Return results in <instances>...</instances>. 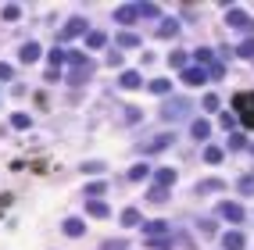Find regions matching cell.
<instances>
[{
	"mask_svg": "<svg viewBox=\"0 0 254 250\" xmlns=\"http://www.w3.org/2000/svg\"><path fill=\"white\" fill-rule=\"evenodd\" d=\"M226 25H233V29H251V15H247V11H240V7H229V11H226Z\"/></svg>",
	"mask_w": 254,
	"mask_h": 250,
	"instance_id": "6da1fadb",
	"label": "cell"
},
{
	"mask_svg": "<svg viewBox=\"0 0 254 250\" xmlns=\"http://www.w3.org/2000/svg\"><path fill=\"white\" fill-rule=\"evenodd\" d=\"M218 214H222L226 222H244V208H240V204H218Z\"/></svg>",
	"mask_w": 254,
	"mask_h": 250,
	"instance_id": "7a4b0ae2",
	"label": "cell"
},
{
	"mask_svg": "<svg viewBox=\"0 0 254 250\" xmlns=\"http://www.w3.org/2000/svg\"><path fill=\"white\" fill-rule=\"evenodd\" d=\"M118 86H122V89H140V86H143V75H140V72H122V75H118Z\"/></svg>",
	"mask_w": 254,
	"mask_h": 250,
	"instance_id": "3957f363",
	"label": "cell"
},
{
	"mask_svg": "<svg viewBox=\"0 0 254 250\" xmlns=\"http://www.w3.org/2000/svg\"><path fill=\"white\" fill-rule=\"evenodd\" d=\"M204 72H201V68H183V83H186V86H204Z\"/></svg>",
	"mask_w": 254,
	"mask_h": 250,
	"instance_id": "277c9868",
	"label": "cell"
},
{
	"mask_svg": "<svg viewBox=\"0 0 254 250\" xmlns=\"http://www.w3.org/2000/svg\"><path fill=\"white\" fill-rule=\"evenodd\" d=\"M222 243H226V250H244L247 240H244V232H226V240H222Z\"/></svg>",
	"mask_w": 254,
	"mask_h": 250,
	"instance_id": "5b68a950",
	"label": "cell"
},
{
	"mask_svg": "<svg viewBox=\"0 0 254 250\" xmlns=\"http://www.w3.org/2000/svg\"><path fill=\"white\" fill-rule=\"evenodd\" d=\"M115 18H118L122 25H129V21L140 18V11H136V7H118V11H115Z\"/></svg>",
	"mask_w": 254,
	"mask_h": 250,
	"instance_id": "8992f818",
	"label": "cell"
},
{
	"mask_svg": "<svg viewBox=\"0 0 254 250\" xmlns=\"http://www.w3.org/2000/svg\"><path fill=\"white\" fill-rule=\"evenodd\" d=\"M190 132H193V140H208V132H211V125H208L204 118H197V122L190 125Z\"/></svg>",
	"mask_w": 254,
	"mask_h": 250,
	"instance_id": "52a82bcc",
	"label": "cell"
},
{
	"mask_svg": "<svg viewBox=\"0 0 254 250\" xmlns=\"http://www.w3.org/2000/svg\"><path fill=\"white\" fill-rule=\"evenodd\" d=\"M236 107L244 111V115H254V93H240L236 97Z\"/></svg>",
	"mask_w": 254,
	"mask_h": 250,
	"instance_id": "ba28073f",
	"label": "cell"
},
{
	"mask_svg": "<svg viewBox=\"0 0 254 250\" xmlns=\"http://www.w3.org/2000/svg\"><path fill=\"white\" fill-rule=\"evenodd\" d=\"M172 183H176V172H172V168H158V186L168 189Z\"/></svg>",
	"mask_w": 254,
	"mask_h": 250,
	"instance_id": "9c48e42d",
	"label": "cell"
},
{
	"mask_svg": "<svg viewBox=\"0 0 254 250\" xmlns=\"http://www.w3.org/2000/svg\"><path fill=\"white\" fill-rule=\"evenodd\" d=\"M86 211L93 214V218H108V214H111V208H108V204H100V200H90Z\"/></svg>",
	"mask_w": 254,
	"mask_h": 250,
	"instance_id": "30bf717a",
	"label": "cell"
},
{
	"mask_svg": "<svg viewBox=\"0 0 254 250\" xmlns=\"http://www.w3.org/2000/svg\"><path fill=\"white\" fill-rule=\"evenodd\" d=\"M36 58H40V43H25V47H22V61L29 64V61H36Z\"/></svg>",
	"mask_w": 254,
	"mask_h": 250,
	"instance_id": "8fae6325",
	"label": "cell"
},
{
	"mask_svg": "<svg viewBox=\"0 0 254 250\" xmlns=\"http://www.w3.org/2000/svg\"><path fill=\"white\" fill-rule=\"evenodd\" d=\"M79 32H86V21H83V18H72V21L65 25V36H79Z\"/></svg>",
	"mask_w": 254,
	"mask_h": 250,
	"instance_id": "7c38bea8",
	"label": "cell"
},
{
	"mask_svg": "<svg viewBox=\"0 0 254 250\" xmlns=\"http://www.w3.org/2000/svg\"><path fill=\"white\" fill-rule=\"evenodd\" d=\"M183 111H186V104H183V100H172L165 107V118H183Z\"/></svg>",
	"mask_w": 254,
	"mask_h": 250,
	"instance_id": "4fadbf2b",
	"label": "cell"
},
{
	"mask_svg": "<svg viewBox=\"0 0 254 250\" xmlns=\"http://www.w3.org/2000/svg\"><path fill=\"white\" fill-rule=\"evenodd\" d=\"M65 232H68V236H83V232H86V225L79 222V218H68V222H65Z\"/></svg>",
	"mask_w": 254,
	"mask_h": 250,
	"instance_id": "5bb4252c",
	"label": "cell"
},
{
	"mask_svg": "<svg viewBox=\"0 0 254 250\" xmlns=\"http://www.w3.org/2000/svg\"><path fill=\"white\" fill-rule=\"evenodd\" d=\"M176 32H179V21H172V18H168V21H161L158 36H165V40H168V36H176Z\"/></svg>",
	"mask_w": 254,
	"mask_h": 250,
	"instance_id": "9a60e30c",
	"label": "cell"
},
{
	"mask_svg": "<svg viewBox=\"0 0 254 250\" xmlns=\"http://www.w3.org/2000/svg\"><path fill=\"white\" fill-rule=\"evenodd\" d=\"M204 161H208V165H218V161H222V146H208V150H204Z\"/></svg>",
	"mask_w": 254,
	"mask_h": 250,
	"instance_id": "2e32d148",
	"label": "cell"
},
{
	"mask_svg": "<svg viewBox=\"0 0 254 250\" xmlns=\"http://www.w3.org/2000/svg\"><path fill=\"white\" fill-rule=\"evenodd\" d=\"M147 172H151L147 165H133L129 168V179H133V183H140V179H147Z\"/></svg>",
	"mask_w": 254,
	"mask_h": 250,
	"instance_id": "e0dca14e",
	"label": "cell"
},
{
	"mask_svg": "<svg viewBox=\"0 0 254 250\" xmlns=\"http://www.w3.org/2000/svg\"><path fill=\"white\" fill-rule=\"evenodd\" d=\"M136 222H140V211H136V208H125V211H122V225H136Z\"/></svg>",
	"mask_w": 254,
	"mask_h": 250,
	"instance_id": "ac0fdd59",
	"label": "cell"
},
{
	"mask_svg": "<svg viewBox=\"0 0 254 250\" xmlns=\"http://www.w3.org/2000/svg\"><path fill=\"white\" fill-rule=\"evenodd\" d=\"M168 64H172V68H186V54H183V50L168 54Z\"/></svg>",
	"mask_w": 254,
	"mask_h": 250,
	"instance_id": "d6986e66",
	"label": "cell"
},
{
	"mask_svg": "<svg viewBox=\"0 0 254 250\" xmlns=\"http://www.w3.org/2000/svg\"><path fill=\"white\" fill-rule=\"evenodd\" d=\"M161 232H168V222H151L147 225V236H161Z\"/></svg>",
	"mask_w": 254,
	"mask_h": 250,
	"instance_id": "ffe728a7",
	"label": "cell"
},
{
	"mask_svg": "<svg viewBox=\"0 0 254 250\" xmlns=\"http://www.w3.org/2000/svg\"><path fill=\"white\" fill-rule=\"evenodd\" d=\"M236 54H240V58H254V40H244L236 47Z\"/></svg>",
	"mask_w": 254,
	"mask_h": 250,
	"instance_id": "44dd1931",
	"label": "cell"
},
{
	"mask_svg": "<svg viewBox=\"0 0 254 250\" xmlns=\"http://www.w3.org/2000/svg\"><path fill=\"white\" fill-rule=\"evenodd\" d=\"M215 189H222V183H218V179H208V183L197 186V193H215Z\"/></svg>",
	"mask_w": 254,
	"mask_h": 250,
	"instance_id": "7402d4cb",
	"label": "cell"
},
{
	"mask_svg": "<svg viewBox=\"0 0 254 250\" xmlns=\"http://www.w3.org/2000/svg\"><path fill=\"white\" fill-rule=\"evenodd\" d=\"M86 43H90V47H104V43H108V36H104V32H90Z\"/></svg>",
	"mask_w": 254,
	"mask_h": 250,
	"instance_id": "603a6c76",
	"label": "cell"
},
{
	"mask_svg": "<svg viewBox=\"0 0 254 250\" xmlns=\"http://www.w3.org/2000/svg\"><path fill=\"white\" fill-rule=\"evenodd\" d=\"M118 43H122V47H136V43H140V36H136V32H122Z\"/></svg>",
	"mask_w": 254,
	"mask_h": 250,
	"instance_id": "cb8c5ba5",
	"label": "cell"
},
{
	"mask_svg": "<svg viewBox=\"0 0 254 250\" xmlns=\"http://www.w3.org/2000/svg\"><path fill=\"white\" fill-rule=\"evenodd\" d=\"M168 143H172V136H158V140L147 143V150H161V146H168Z\"/></svg>",
	"mask_w": 254,
	"mask_h": 250,
	"instance_id": "d4e9b609",
	"label": "cell"
},
{
	"mask_svg": "<svg viewBox=\"0 0 254 250\" xmlns=\"http://www.w3.org/2000/svg\"><path fill=\"white\" fill-rule=\"evenodd\" d=\"M151 89H154V93H168V89H172V83H168V79H154V83H151Z\"/></svg>",
	"mask_w": 254,
	"mask_h": 250,
	"instance_id": "484cf974",
	"label": "cell"
},
{
	"mask_svg": "<svg viewBox=\"0 0 254 250\" xmlns=\"http://www.w3.org/2000/svg\"><path fill=\"white\" fill-rule=\"evenodd\" d=\"M136 11H140V18H154V15H158V7H154V4H143V7L136 4Z\"/></svg>",
	"mask_w": 254,
	"mask_h": 250,
	"instance_id": "4316f807",
	"label": "cell"
},
{
	"mask_svg": "<svg viewBox=\"0 0 254 250\" xmlns=\"http://www.w3.org/2000/svg\"><path fill=\"white\" fill-rule=\"evenodd\" d=\"M11 125L15 129H29V115H11Z\"/></svg>",
	"mask_w": 254,
	"mask_h": 250,
	"instance_id": "83f0119b",
	"label": "cell"
},
{
	"mask_svg": "<svg viewBox=\"0 0 254 250\" xmlns=\"http://www.w3.org/2000/svg\"><path fill=\"white\" fill-rule=\"evenodd\" d=\"M18 15H22V7H18V4H7V7H4V18H7V21H15Z\"/></svg>",
	"mask_w": 254,
	"mask_h": 250,
	"instance_id": "f1b7e54d",
	"label": "cell"
},
{
	"mask_svg": "<svg viewBox=\"0 0 254 250\" xmlns=\"http://www.w3.org/2000/svg\"><path fill=\"white\" fill-rule=\"evenodd\" d=\"M204 111H218V97H215V93L204 97Z\"/></svg>",
	"mask_w": 254,
	"mask_h": 250,
	"instance_id": "f546056e",
	"label": "cell"
},
{
	"mask_svg": "<svg viewBox=\"0 0 254 250\" xmlns=\"http://www.w3.org/2000/svg\"><path fill=\"white\" fill-rule=\"evenodd\" d=\"M151 200H154V204H165V189L154 186V189H151Z\"/></svg>",
	"mask_w": 254,
	"mask_h": 250,
	"instance_id": "4dcf8cb0",
	"label": "cell"
},
{
	"mask_svg": "<svg viewBox=\"0 0 254 250\" xmlns=\"http://www.w3.org/2000/svg\"><path fill=\"white\" fill-rule=\"evenodd\" d=\"M86 193H90V197H100V193H104V183H90Z\"/></svg>",
	"mask_w": 254,
	"mask_h": 250,
	"instance_id": "1f68e13d",
	"label": "cell"
},
{
	"mask_svg": "<svg viewBox=\"0 0 254 250\" xmlns=\"http://www.w3.org/2000/svg\"><path fill=\"white\" fill-rule=\"evenodd\" d=\"M151 247H154V250H168L172 243H168V240H161V236H154V240H151Z\"/></svg>",
	"mask_w": 254,
	"mask_h": 250,
	"instance_id": "d6a6232c",
	"label": "cell"
},
{
	"mask_svg": "<svg viewBox=\"0 0 254 250\" xmlns=\"http://www.w3.org/2000/svg\"><path fill=\"white\" fill-rule=\"evenodd\" d=\"M104 250H125V240H108V243H104Z\"/></svg>",
	"mask_w": 254,
	"mask_h": 250,
	"instance_id": "836d02e7",
	"label": "cell"
},
{
	"mask_svg": "<svg viewBox=\"0 0 254 250\" xmlns=\"http://www.w3.org/2000/svg\"><path fill=\"white\" fill-rule=\"evenodd\" d=\"M193 58H197V64H208V61H211V50H197Z\"/></svg>",
	"mask_w": 254,
	"mask_h": 250,
	"instance_id": "e575fe53",
	"label": "cell"
},
{
	"mask_svg": "<svg viewBox=\"0 0 254 250\" xmlns=\"http://www.w3.org/2000/svg\"><path fill=\"white\" fill-rule=\"evenodd\" d=\"M61 61H65V54H61V50H50V68H57Z\"/></svg>",
	"mask_w": 254,
	"mask_h": 250,
	"instance_id": "d590c367",
	"label": "cell"
},
{
	"mask_svg": "<svg viewBox=\"0 0 254 250\" xmlns=\"http://www.w3.org/2000/svg\"><path fill=\"white\" fill-rule=\"evenodd\" d=\"M11 75H15V68H11V64H4V61H0V79H11Z\"/></svg>",
	"mask_w": 254,
	"mask_h": 250,
	"instance_id": "8d00e7d4",
	"label": "cell"
},
{
	"mask_svg": "<svg viewBox=\"0 0 254 250\" xmlns=\"http://www.w3.org/2000/svg\"><path fill=\"white\" fill-rule=\"evenodd\" d=\"M240 189L251 193V189H254V179H251V175H247V179H240Z\"/></svg>",
	"mask_w": 254,
	"mask_h": 250,
	"instance_id": "74e56055",
	"label": "cell"
},
{
	"mask_svg": "<svg viewBox=\"0 0 254 250\" xmlns=\"http://www.w3.org/2000/svg\"><path fill=\"white\" fill-rule=\"evenodd\" d=\"M244 125H247V129H254V115H244Z\"/></svg>",
	"mask_w": 254,
	"mask_h": 250,
	"instance_id": "f35d334b",
	"label": "cell"
}]
</instances>
